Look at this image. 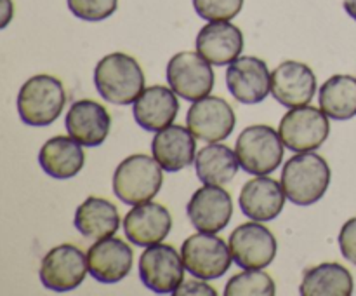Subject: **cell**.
Instances as JSON below:
<instances>
[{
	"label": "cell",
	"instance_id": "28",
	"mask_svg": "<svg viewBox=\"0 0 356 296\" xmlns=\"http://www.w3.org/2000/svg\"><path fill=\"white\" fill-rule=\"evenodd\" d=\"M275 282L266 272L245 270L226 282V296H273Z\"/></svg>",
	"mask_w": 356,
	"mask_h": 296
},
{
	"label": "cell",
	"instance_id": "34",
	"mask_svg": "<svg viewBox=\"0 0 356 296\" xmlns=\"http://www.w3.org/2000/svg\"><path fill=\"white\" fill-rule=\"evenodd\" d=\"M343 6L344 10L348 13V16L356 21V0H343Z\"/></svg>",
	"mask_w": 356,
	"mask_h": 296
},
{
	"label": "cell",
	"instance_id": "9",
	"mask_svg": "<svg viewBox=\"0 0 356 296\" xmlns=\"http://www.w3.org/2000/svg\"><path fill=\"white\" fill-rule=\"evenodd\" d=\"M167 82L177 96L197 101L209 96L214 87V72L200 52H177L167 65Z\"/></svg>",
	"mask_w": 356,
	"mask_h": 296
},
{
	"label": "cell",
	"instance_id": "32",
	"mask_svg": "<svg viewBox=\"0 0 356 296\" xmlns=\"http://www.w3.org/2000/svg\"><path fill=\"white\" fill-rule=\"evenodd\" d=\"M204 281V279H202ZM202 281H186L183 282V284L179 286V288L176 289V291L172 293L174 296H191V295H211V296H216L218 295V291H216L212 286L205 284V282Z\"/></svg>",
	"mask_w": 356,
	"mask_h": 296
},
{
	"label": "cell",
	"instance_id": "12",
	"mask_svg": "<svg viewBox=\"0 0 356 296\" xmlns=\"http://www.w3.org/2000/svg\"><path fill=\"white\" fill-rule=\"evenodd\" d=\"M186 124L197 139L218 143L232 134L236 117L228 101L209 94L202 100L193 101L188 110Z\"/></svg>",
	"mask_w": 356,
	"mask_h": 296
},
{
	"label": "cell",
	"instance_id": "21",
	"mask_svg": "<svg viewBox=\"0 0 356 296\" xmlns=\"http://www.w3.org/2000/svg\"><path fill=\"white\" fill-rule=\"evenodd\" d=\"M197 138L190 129L170 124L153 136L152 153L167 173H176L195 162Z\"/></svg>",
	"mask_w": 356,
	"mask_h": 296
},
{
	"label": "cell",
	"instance_id": "17",
	"mask_svg": "<svg viewBox=\"0 0 356 296\" xmlns=\"http://www.w3.org/2000/svg\"><path fill=\"white\" fill-rule=\"evenodd\" d=\"M172 218L165 205L156 202H143L134 205L124 218L125 237L134 246L148 247L159 244L169 235Z\"/></svg>",
	"mask_w": 356,
	"mask_h": 296
},
{
	"label": "cell",
	"instance_id": "8",
	"mask_svg": "<svg viewBox=\"0 0 356 296\" xmlns=\"http://www.w3.org/2000/svg\"><path fill=\"white\" fill-rule=\"evenodd\" d=\"M183 256L169 244H153L139 258V279L149 291L172 295L184 281Z\"/></svg>",
	"mask_w": 356,
	"mask_h": 296
},
{
	"label": "cell",
	"instance_id": "33",
	"mask_svg": "<svg viewBox=\"0 0 356 296\" xmlns=\"http://www.w3.org/2000/svg\"><path fill=\"white\" fill-rule=\"evenodd\" d=\"M3 3V17H2V23H0V26L6 28L7 24H9L10 17H13V13H14V6L10 0H2Z\"/></svg>",
	"mask_w": 356,
	"mask_h": 296
},
{
	"label": "cell",
	"instance_id": "22",
	"mask_svg": "<svg viewBox=\"0 0 356 296\" xmlns=\"http://www.w3.org/2000/svg\"><path fill=\"white\" fill-rule=\"evenodd\" d=\"M134 118L145 131H162L169 127L179 111L177 94L165 86L146 87L134 101Z\"/></svg>",
	"mask_w": 356,
	"mask_h": 296
},
{
	"label": "cell",
	"instance_id": "30",
	"mask_svg": "<svg viewBox=\"0 0 356 296\" xmlns=\"http://www.w3.org/2000/svg\"><path fill=\"white\" fill-rule=\"evenodd\" d=\"M193 7L205 21H229L238 16L243 0H193Z\"/></svg>",
	"mask_w": 356,
	"mask_h": 296
},
{
	"label": "cell",
	"instance_id": "26",
	"mask_svg": "<svg viewBox=\"0 0 356 296\" xmlns=\"http://www.w3.org/2000/svg\"><path fill=\"white\" fill-rule=\"evenodd\" d=\"M238 166L236 153L229 146L219 143H209L195 157V171L204 185L222 187L229 183L238 173Z\"/></svg>",
	"mask_w": 356,
	"mask_h": 296
},
{
	"label": "cell",
	"instance_id": "24",
	"mask_svg": "<svg viewBox=\"0 0 356 296\" xmlns=\"http://www.w3.org/2000/svg\"><path fill=\"white\" fill-rule=\"evenodd\" d=\"M75 228L86 239L99 240L111 237L120 226L118 209L101 197H87L75 211Z\"/></svg>",
	"mask_w": 356,
	"mask_h": 296
},
{
	"label": "cell",
	"instance_id": "27",
	"mask_svg": "<svg viewBox=\"0 0 356 296\" xmlns=\"http://www.w3.org/2000/svg\"><path fill=\"white\" fill-rule=\"evenodd\" d=\"M318 104L327 117L350 120L356 117V79L351 75H334L320 87Z\"/></svg>",
	"mask_w": 356,
	"mask_h": 296
},
{
	"label": "cell",
	"instance_id": "1",
	"mask_svg": "<svg viewBox=\"0 0 356 296\" xmlns=\"http://www.w3.org/2000/svg\"><path fill=\"white\" fill-rule=\"evenodd\" d=\"M94 84L104 101L127 107L134 104L145 91V73L132 56L111 52L96 65Z\"/></svg>",
	"mask_w": 356,
	"mask_h": 296
},
{
	"label": "cell",
	"instance_id": "10",
	"mask_svg": "<svg viewBox=\"0 0 356 296\" xmlns=\"http://www.w3.org/2000/svg\"><path fill=\"white\" fill-rule=\"evenodd\" d=\"M89 274L87 254L73 244H59L44 256L40 265V281L49 291H73Z\"/></svg>",
	"mask_w": 356,
	"mask_h": 296
},
{
	"label": "cell",
	"instance_id": "20",
	"mask_svg": "<svg viewBox=\"0 0 356 296\" xmlns=\"http://www.w3.org/2000/svg\"><path fill=\"white\" fill-rule=\"evenodd\" d=\"M282 183L266 176H256L243 185L238 204L243 215L254 221H271L282 212L285 204Z\"/></svg>",
	"mask_w": 356,
	"mask_h": 296
},
{
	"label": "cell",
	"instance_id": "18",
	"mask_svg": "<svg viewBox=\"0 0 356 296\" xmlns=\"http://www.w3.org/2000/svg\"><path fill=\"white\" fill-rule=\"evenodd\" d=\"M66 131L83 146H99L110 134L111 117L106 108L94 100H79L66 114Z\"/></svg>",
	"mask_w": 356,
	"mask_h": 296
},
{
	"label": "cell",
	"instance_id": "11",
	"mask_svg": "<svg viewBox=\"0 0 356 296\" xmlns=\"http://www.w3.org/2000/svg\"><path fill=\"white\" fill-rule=\"evenodd\" d=\"M278 244L270 228L257 221L242 223L229 237L233 261L245 270H261L277 256Z\"/></svg>",
	"mask_w": 356,
	"mask_h": 296
},
{
	"label": "cell",
	"instance_id": "25",
	"mask_svg": "<svg viewBox=\"0 0 356 296\" xmlns=\"http://www.w3.org/2000/svg\"><path fill=\"white\" fill-rule=\"evenodd\" d=\"M353 275L341 263H320L305 272L299 293L302 296H350Z\"/></svg>",
	"mask_w": 356,
	"mask_h": 296
},
{
	"label": "cell",
	"instance_id": "15",
	"mask_svg": "<svg viewBox=\"0 0 356 296\" xmlns=\"http://www.w3.org/2000/svg\"><path fill=\"white\" fill-rule=\"evenodd\" d=\"M315 93V73L305 63L284 61L271 72V94L282 107H305Z\"/></svg>",
	"mask_w": 356,
	"mask_h": 296
},
{
	"label": "cell",
	"instance_id": "29",
	"mask_svg": "<svg viewBox=\"0 0 356 296\" xmlns=\"http://www.w3.org/2000/svg\"><path fill=\"white\" fill-rule=\"evenodd\" d=\"M66 2L73 16L89 23L108 20L118 7V0H66Z\"/></svg>",
	"mask_w": 356,
	"mask_h": 296
},
{
	"label": "cell",
	"instance_id": "2",
	"mask_svg": "<svg viewBox=\"0 0 356 296\" xmlns=\"http://www.w3.org/2000/svg\"><path fill=\"white\" fill-rule=\"evenodd\" d=\"M280 183L292 204L312 205L329 188L330 167L318 153L301 152L285 162Z\"/></svg>",
	"mask_w": 356,
	"mask_h": 296
},
{
	"label": "cell",
	"instance_id": "14",
	"mask_svg": "<svg viewBox=\"0 0 356 296\" xmlns=\"http://www.w3.org/2000/svg\"><path fill=\"white\" fill-rule=\"evenodd\" d=\"M186 212L198 232L218 233L226 228L232 219V195L218 185H204L191 195Z\"/></svg>",
	"mask_w": 356,
	"mask_h": 296
},
{
	"label": "cell",
	"instance_id": "4",
	"mask_svg": "<svg viewBox=\"0 0 356 296\" xmlns=\"http://www.w3.org/2000/svg\"><path fill=\"white\" fill-rule=\"evenodd\" d=\"M162 166L155 157L134 153L117 166L113 174V192L122 202L138 205L148 202L162 187Z\"/></svg>",
	"mask_w": 356,
	"mask_h": 296
},
{
	"label": "cell",
	"instance_id": "23",
	"mask_svg": "<svg viewBox=\"0 0 356 296\" xmlns=\"http://www.w3.org/2000/svg\"><path fill=\"white\" fill-rule=\"evenodd\" d=\"M82 146L72 136H56L44 143L38 152V164L47 176L68 180L83 169L86 153Z\"/></svg>",
	"mask_w": 356,
	"mask_h": 296
},
{
	"label": "cell",
	"instance_id": "3",
	"mask_svg": "<svg viewBox=\"0 0 356 296\" xmlns=\"http://www.w3.org/2000/svg\"><path fill=\"white\" fill-rule=\"evenodd\" d=\"M66 93L61 80L52 75H33L17 93V114L28 125H51L61 115Z\"/></svg>",
	"mask_w": 356,
	"mask_h": 296
},
{
	"label": "cell",
	"instance_id": "31",
	"mask_svg": "<svg viewBox=\"0 0 356 296\" xmlns=\"http://www.w3.org/2000/svg\"><path fill=\"white\" fill-rule=\"evenodd\" d=\"M339 247L343 256L356 265V216L350 218L339 232Z\"/></svg>",
	"mask_w": 356,
	"mask_h": 296
},
{
	"label": "cell",
	"instance_id": "13",
	"mask_svg": "<svg viewBox=\"0 0 356 296\" xmlns=\"http://www.w3.org/2000/svg\"><path fill=\"white\" fill-rule=\"evenodd\" d=\"M226 86L243 104H257L271 93V73L263 59L240 56L226 70Z\"/></svg>",
	"mask_w": 356,
	"mask_h": 296
},
{
	"label": "cell",
	"instance_id": "5",
	"mask_svg": "<svg viewBox=\"0 0 356 296\" xmlns=\"http://www.w3.org/2000/svg\"><path fill=\"white\" fill-rule=\"evenodd\" d=\"M284 150L285 145L280 132L264 124L249 125L243 129L235 145L240 167L254 176H266L278 169L284 159Z\"/></svg>",
	"mask_w": 356,
	"mask_h": 296
},
{
	"label": "cell",
	"instance_id": "7",
	"mask_svg": "<svg viewBox=\"0 0 356 296\" xmlns=\"http://www.w3.org/2000/svg\"><path fill=\"white\" fill-rule=\"evenodd\" d=\"M181 256L186 270L193 277L212 281L221 277L232 267V251L216 233L200 232L188 237L181 246Z\"/></svg>",
	"mask_w": 356,
	"mask_h": 296
},
{
	"label": "cell",
	"instance_id": "16",
	"mask_svg": "<svg viewBox=\"0 0 356 296\" xmlns=\"http://www.w3.org/2000/svg\"><path fill=\"white\" fill-rule=\"evenodd\" d=\"M134 261V253L127 242L117 237L99 239L87 251L89 274L103 284H115L127 277Z\"/></svg>",
	"mask_w": 356,
	"mask_h": 296
},
{
	"label": "cell",
	"instance_id": "19",
	"mask_svg": "<svg viewBox=\"0 0 356 296\" xmlns=\"http://www.w3.org/2000/svg\"><path fill=\"white\" fill-rule=\"evenodd\" d=\"M197 51L211 65H232L243 51V33L228 21H209L197 35Z\"/></svg>",
	"mask_w": 356,
	"mask_h": 296
},
{
	"label": "cell",
	"instance_id": "6",
	"mask_svg": "<svg viewBox=\"0 0 356 296\" xmlns=\"http://www.w3.org/2000/svg\"><path fill=\"white\" fill-rule=\"evenodd\" d=\"M278 132L285 148L298 153L313 152L327 141L330 124L322 108L305 104L289 108L287 114L282 117Z\"/></svg>",
	"mask_w": 356,
	"mask_h": 296
}]
</instances>
